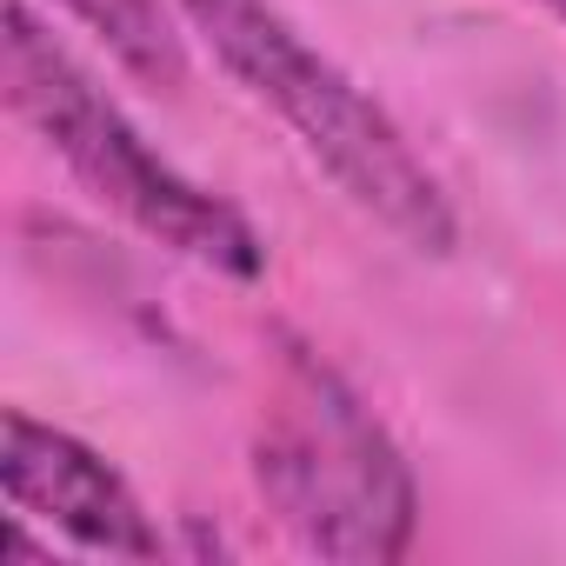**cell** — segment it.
<instances>
[{
    "label": "cell",
    "mask_w": 566,
    "mask_h": 566,
    "mask_svg": "<svg viewBox=\"0 0 566 566\" xmlns=\"http://www.w3.org/2000/svg\"><path fill=\"white\" fill-rule=\"evenodd\" d=\"M180 14L213 48V61L260 107L280 114V127L321 160V174L360 213H374L413 253H453L460 220L433 167L407 147V134L374 94H360L321 48L301 41L294 21H280L266 0H180Z\"/></svg>",
    "instance_id": "6da1fadb"
},
{
    "label": "cell",
    "mask_w": 566,
    "mask_h": 566,
    "mask_svg": "<svg viewBox=\"0 0 566 566\" xmlns=\"http://www.w3.org/2000/svg\"><path fill=\"white\" fill-rule=\"evenodd\" d=\"M8 101L67 160V174L134 233L220 280L266 273V240L253 233V220L220 193L193 187L174 160H160L147 134L94 87V74L34 21L28 0H8Z\"/></svg>",
    "instance_id": "7a4b0ae2"
},
{
    "label": "cell",
    "mask_w": 566,
    "mask_h": 566,
    "mask_svg": "<svg viewBox=\"0 0 566 566\" xmlns=\"http://www.w3.org/2000/svg\"><path fill=\"white\" fill-rule=\"evenodd\" d=\"M253 486L280 513V526L321 559L387 566L413 546L420 526V486L400 447L360 407V394L307 347H287L280 380L266 387Z\"/></svg>",
    "instance_id": "3957f363"
},
{
    "label": "cell",
    "mask_w": 566,
    "mask_h": 566,
    "mask_svg": "<svg viewBox=\"0 0 566 566\" xmlns=\"http://www.w3.org/2000/svg\"><path fill=\"white\" fill-rule=\"evenodd\" d=\"M0 486H8L21 520H41L54 533H67L81 553H107V559H160L167 539L147 520L140 493L120 480V467H107L87 440L8 407L0 420Z\"/></svg>",
    "instance_id": "277c9868"
},
{
    "label": "cell",
    "mask_w": 566,
    "mask_h": 566,
    "mask_svg": "<svg viewBox=\"0 0 566 566\" xmlns=\"http://www.w3.org/2000/svg\"><path fill=\"white\" fill-rule=\"evenodd\" d=\"M61 8L81 28H94L134 81H147V87H180L187 81V54H180V34H174L160 0H61Z\"/></svg>",
    "instance_id": "5b68a950"
},
{
    "label": "cell",
    "mask_w": 566,
    "mask_h": 566,
    "mask_svg": "<svg viewBox=\"0 0 566 566\" xmlns=\"http://www.w3.org/2000/svg\"><path fill=\"white\" fill-rule=\"evenodd\" d=\"M533 8H546L553 21H566V0H533Z\"/></svg>",
    "instance_id": "8992f818"
}]
</instances>
